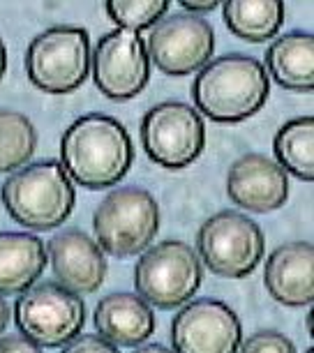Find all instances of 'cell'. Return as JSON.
I'll return each mask as SVG.
<instances>
[{
	"mask_svg": "<svg viewBox=\"0 0 314 353\" xmlns=\"http://www.w3.org/2000/svg\"><path fill=\"white\" fill-rule=\"evenodd\" d=\"M63 169L86 190L118 185L130 171L135 148L128 130L116 118L88 113L77 118L60 139Z\"/></svg>",
	"mask_w": 314,
	"mask_h": 353,
	"instance_id": "cell-1",
	"label": "cell"
},
{
	"mask_svg": "<svg viewBox=\"0 0 314 353\" xmlns=\"http://www.w3.org/2000/svg\"><path fill=\"white\" fill-rule=\"evenodd\" d=\"M271 95L266 68L245 53H226L202 68L192 85L197 109L215 123L252 118Z\"/></svg>",
	"mask_w": 314,
	"mask_h": 353,
	"instance_id": "cell-2",
	"label": "cell"
},
{
	"mask_svg": "<svg viewBox=\"0 0 314 353\" xmlns=\"http://www.w3.org/2000/svg\"><path fill=\"white\" fill-rule=\"evenodd\" d=\"M3 203L17 224L49 231L72 215L75 188L63 164L44 159L12 173L3 183Z\"/></svg>",
	"mask_w": 314,
	"mask_h": 353,
	"instance_id": "cell-3",
	"label": "cell"
},
{
	"mask_svg": "<svg viewBox=\"0 0 314 353\" xmlns=\"http://www.w3.org/2000/svg\"><path fill=\"white\" fill-rule=\"evenodd\" d=\"M97 245L111 256H135L153 243L159 231V205L148 190L116 188L92 215Z\"/></svg>",
	"mask_w": 314,
	"mask_h": 353,
	"instance_id": "cell-4",
	"label": "cell"
},
{
	"mask_svg": "<svg viewBox=\"0 0 314 353\" xmlns=\"http://www.w3.org/2000/svg\"><path fill=\"white\" fill-rule=\"evenodd\" d=\"M26 70L39 90L51 95L72 92L88 79L90 39L79 26H53L32 39Z\"/></svg>",
	"mask_w": 314,
	"mask_h": 353,
	"instance_id": "cell-5",
	"label": "cell"
},
{
	"mask_svg": "<svg viewBox=\"0 0 314 353\" xmlns=\"http://www.w3.org/2000/svg\"><path fill=\"white\" fill-rule=\"evenodd\" d=\"M204 279L195 248L183 241H164L150 248L135 268L139 298L157 310H173L195 298Z\"/></svg>",
	"mask_w": 314,
	"mask_h": 353,
	"instance_id": "cell-6",
	"label": "cell"
},
{
	"mask_svg": "<svg viewBox=\"0 0 314 353\" xmlns=\"http://www.w3.org/2000/svg\"><path fill=\"white\" fill-rule=\"evenodd\" d=\"M14 321L30 342L56 349L84 330L86 303L58 282H44L21 293L14 305Z\"/></svg>",
	"mask_w": 314,
	"mask_h": 353,
	"instance_id": "cell-7",
	"label": "cell"
},
{
	"mask_svg": "<svg viewBox=\"0 0 314 353\" xmlns=\"http://www.w3.org/2000/svg\"><path fill=\"white\" fill-rule=\"evenodd\" d=\"M199 261L219 277L240 279L255 272L264 259V233L250 217L222 210L208 217L197 236Z\"/></svg>",
	"mask_w": 314,
	"mask_h": 353,
	"instance_id": "cell-8",
	"label": "cell"
},
{
	"mask_svg": "<svg viewBox=\"0 0 314 353\" xmlns=\"http://www.w3.org/2000/svg\"><path fill=\"white\" fill-rule=\"evenodd\" d=\"M206 130L199 111L185 102H162L141 121V145L153 162L178 171L202 155Z\"/></svg>",
	"mask_w": 314,
	"mask_h": 353,
	"instance_id": "cell-9",
	"label": "cell"
},
{
	"mask_svg": "<svg viewBox=\"0 0 314 353\" xmlns=\"http://www.w3.org/2000/svg\"><path fill=\"white\" fill-rule=\"evenodd\" d=\"M146 51L148 61L155 63L159 72L169 77H185L210 63L215 51V32L206 19L180 12L159 19L148 37Z\"/></svg>",
	"mask_w": 314,
	"mask_h": 353,
	"instance_id": "cell-10",
	"label": "cell"
},
{
	"mask_svg": "<svg viewBox=\"0 0 314 353\" xmlns=\"http://www.w3.org/2000/svg\"><path fill=\"white\" fill-rule=\"evenodd\" d=\"M92 79L109 99H132L146 88L150 61L139 32L116 28L99 37L90 56Z\"/></svg>",
	"mask_w": 314,
	"mask_h": 353,
	"instance_id": "cell-11",
	"label": "cell"
},
{
	"mask_svg": "<svg viewBox=\"0 0 314 353\" xmlns=\"http://www.w3.org/2000/svg\"><path fill=\"white\" fill-rule=\"evenodd\" d=\"M240 337L236 312L213 298L185 305L171 321L173 353H238Z\"/></svg>",
	"mask_w": 314,
	"mask_h": 353,
	"instance_id": "cell-12",
	"label": "cell"
},
{
	"mask_svg": "<svg viewBox=\"0 0 314 353\" xmlns=\"http://www.w3.org/2000/svg\"><path fill=\"white\" fill-rule=\"evenodd\" d=\"M226 192L236 205L252 212L282 208L289 199L286 171L262 152H247L226 173Z\"/></svg>",
	"mask_w": 314,
	"mask_h": 353,
	"instance_id": "cell-13",
	"label": "cell"
},
{
	"mask_svg": "<svg viewBox=\"0 0 314 353\" xmlns=\"http://www.w3.org/2000/svg\"><path fill=\"white\" fill-rule=\"evenodd\" d=\"M49 259L58 284L77 296L95 293L106 277L102 248L79 229H65L49 241Z\"/></svg>",
	"mask_w": 314,
	"mask_h": 353,
	"instance_id": "cell-14",
	"label": "cell"
},
{
	"mask_svg": "<svg viewBox=\"0 0 314 353\" xmlns=\"http://www.w3.org/2000/svg\"><path fill=\"white\" fill-rule=\"evenodd\" d=\"M266 289L279 305L303 307L314 298V248L307 241L286 243L266 261Z\"/></svg>",
	"mask_w": 314,
	"mask_h": 353,
	"instance_id": "cell-15",
	"label": "cell"
},
{
	"mask_svg": "<svg viewBox=\"0 0 314 353\" xmlns=\"http://www.w3.org/2000/svg\"><path fill=\"white\" fill-rule=\"evenodd\" d=\"M95 328L113 346H139L155 332V314L135 293H109L95 307Z\"/></svg>",
	"mask_w": 314,
	"mask_h": 353,
	"instance_id": "cell-16",
	"label": "cell"
},
{
	"mask_svg": "<svg viewBox=\"0 0 314 353\" xmlns=\"http://www.w3.org/2000/svg\"><path fill=\"white\" fill-rule=\"evenodd\" d=\"M46 265V248L30 233H0V296L28 291Z\"/></svg>",
	"mask_w": 314,
	"mask_h": 353,
	"instance_id": "cell-17",
	"label": "cell"
},
{
	"mask_svg": "<svg viewBox=\"0 0 314 353\" xmlns=\"http://www.w3.org/2000/svg\"><path fill=\"white\" fill-rule=\"evenodd\" d=\"M266 65L282 88L310 92L314 85V37L303 30L277 37L266 51Z\"/></svg>",
	"mask_w": 314,
	"mask_h": 353,
	"instance_id": "cell-18",
	"label": "cell"
},
{
	"mask_svg": "<svg viewBox=\"0 0 314 353\" xmlns=\"http://www.w3.org/2000/svg\"><path fill=\"white\" fill-rule=\"evenodd\" d=\"M224 21L229 30L240 39L247 42H266L275 37L277 30L284 23V3L279 0H268V3H247V0H236V3H224Z\"/></svg>",
	"mask_w": 314,
	"mask_h": 353,
	"instance_id": "cell-19",
	"label": "cell"
},
{
	"mask_svg": "<svg viewBox=\"0 0 314 353\" xmlns=\"http://www.w3.org/2000/svg\"><path fill=\"white\" fill-rule=\"evenodd\" d=\"M273 150L282 169L310 183L314 178V118L300 116L282 125L273 141Z\"/></svg>",
	"mask_w": 314,
	"mask_h": 353,
	"instance_id": "cell-20",
	"label": "cell"
},
{
	"mask_svg": "<svg viewBox=\"0 0 314 353\" xmlns=\"http://www.w3.org/2000/svg\"><path fill=\"white\" fill-rule=\"evenodd\" d=\"M37 148V132L28 116L0 109V173L19 171Z\"/></svg>",
	"mask_w": 314,
	"mask_h": 353,
	"instance_id": "cell-21",
	"label": "cell"
},
{
	"mask_svg": "<svg viewBox=\"0 0 314 353\" xmlns=\"http://www.w3.org/2000/svg\"><path fill=\"white\" fill-rule=\"evenodd\" d=\"M169 12V3L166 0H157V3H132V0H109L106 3V14L111 21H116L120 28L139 32L144 28H150L159 19Z\"/></svg>",
	"mask_w": 314,
	"mask_h": 353,
	"instance_id": "cell-22",
	"label": "cell"
},
{
	"mask_svg": "<svg viewBox=\"0 0 314 353\" xmlns=\"http://www.w3.org/2000/svg\"><path fill=\"white\" fill-rule=\"evenodd\" d=\"M238 353H296V346L277 330H259L238 346Z\"/></svg>",
	"mask_w": 314,
	"mask_h": 353,
	"instance_id": "cell-23",
	"label": "cell"
},
{
	"mask_svg": "<svg viewBox=\"0 0 314 353\" xmlns=\"http://www.w3.org/2000/svg\"><path fill=\"white\" fill-rule=\"evenodd\" d=\"M63 353H120V351L99 335H79L72 342H68Z\"/></svg>",
	"mask_w": 314,
	"mask_h": 353,
	"instance_id": "cell-24",
	"label": "cell"
},
{
	"mask_svg": "<svg viewBox=\"0 0 314 353\" xmlns=\"http://www.w3.org/2000/svg\"><path fill=\"white\" fill-rule=\"evenodd\" d=\"M0 353H42V349L23 335L0 337Z\"/></svg>",
	"mask_w": 314,
	"mask_h": 353,
	"instance_id": "cell-25",
	"label": "cell"
},
{
	"mask_svg": "<svg viewBox=\"0 0 314 353\" xmlns=\"http://www.w3.org/2000/svg\"><path fill=\"white\" fill-rule=\"evenodd\" d=\"M183 8L187 10V12H192V14H199V12H213L217 8V3L215 0H183Z\"/></svg>",
	"mask_w": 314,
	"mask_h": 353,
	"instance_id": "cell-26",
	"label": "cell"
},
{
	"mask_svg": "<svg viewBox=\"0 0 314 353\" xmlns=\"http://www.w3.org/2000/svg\"><path fill=\"white\" fill-rule=\"evenodd\" d=\"M8 323H10V305L5 303V298H0V335L8 328Z\"/></svg>",
	"mask_w": 314,
	"mask_h": 353,
	"instance_id": "cell-27",
	"label": "cell"
},
{
	"mask_svg": "<svg viewBox=\"0 0 314 353\" xmlns=\"http://www.w3.org/2000/svg\"><path fill=\"white\" fill-rule=\"evenodd\" d=\"M135 353H173V351H169L162 344H148V346H141V349H137Z\"/></svg>",
	"mask_w": 314,
	"mask_h": 353,
	"instance_id": "cell-28",
	"label": "cell"
},
{
	"mask_svg": "<svg viewBox=\"0 0 314 353\" xmlns=\"http://www.w3.org/2000/svg\"><path fill=\"white\" fill-rule=\"evenodd\" d=\"M5 70H8V51H5V44L0 39V79L5 77Z\"/></svg>",
	"mask_w": 314,
	"mask_h": 353,
	"instance_id": "cell-29",
	"label": "cell"
},
{
	"mask_svg": "<svg viewBox=\"0 0 314 353\" xmlns=\"http://www.w3.org/2000/svg\"><path fill=\"white\" fill-rule=\"evenodd\" d=\"M307 353H314V349H310V351H307Z\"/></svg>",
	"mask_w": 314,
	"mask_h": 353,
	"instance_id": "cell-30",
	"label": "cell"
}]
</instances>
